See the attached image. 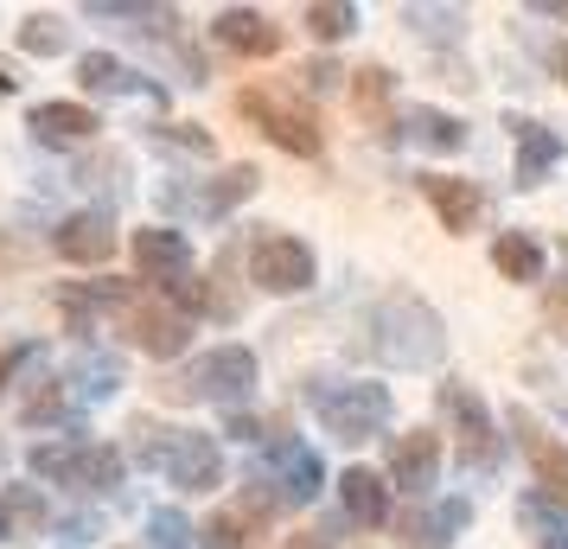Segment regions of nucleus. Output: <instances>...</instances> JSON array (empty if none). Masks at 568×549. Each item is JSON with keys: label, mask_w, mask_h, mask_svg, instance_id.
Masks as SVG:
<instances>
[{"label": "nucleus", "mask_w": 568, "mask_h": 549, "mask_svg": "<svg viewBox=\"0 0 568 549\" xmlns=\"http://www.w3.org/2000/svg\"><path fill=\"white\" fill-rule=\"evenodd\" d=\"M129 460H141V472H160L180 492H217L224 486V447L205 428H173V421L134 416L129 421Z\"/></svg>", "instance_id": "nucleus-1"}, {"label": "nucleus", "mask_w": 568, "mask_h": 549, "mask_svg": "<svg viewBox=\"0 0 568 549\" xmlns=\"http://www.w3.org/2000/svg\"><path fill=\"white\" fill-rule=\"evenodd\" d=\"M371 358H384L389 370H435L440 358H447V326H440V314L422 301L415 288H396L384 294L377 307H371Z\"/></svg>", "instance_id": "nucleus-2"}, {"label": "nucleus", "mask_w": 568, "mask_h": 549, "mask_svg": "<svg viewBox=\"0 0 568 549\" xmlns=\"http://www.w3.org/2000/svg\"><path fill=\"white\" fill-rule=\"evenodd\" d=\"M301 396H307V409L320 416V428L345 447L377 441V435H389V421H396V396L384 384H371V377H307Z\"/></svg>", "instance_id": "nucleus-3"}, {"label": "nucleus", "mask_w": 568, "mask_h": 549, "mask_svg": "<svg viewBox=\"0 0 568 549\" xmlns=\"http://www.w3.org/2000/svg\"><path fill=\"white\" fill-rule=\"evenodd\" d=\"M256 384H262V365H256L250 345H211V352H199L180 377H166V396H173V403H217V409L231 416V409H243V403L256 396Z\"/></svg>", "instance_id": "nucleus-4"}, {"label": "nucleus", "mask_w": 568, "mask_h": 549, "mask_svg": "<svg viewBox=\"0 0 568 549\" xmlns=\"http://www.w3.org/2000/svg\"><path fill=\"white\" fill-rule=\"evenodd\" d=\"M236 115H250L282 154L294 160H320V148H326V134H320V122H313L307 103H294L287 90H262V83H250L243 96H236Z\"/></svg>", "instance_id": "nucleus-5"}, {"label": "nucleus", "mask_w": 568, "mask_h": 549, "mask_svg": "<svg viewBox=\"0 0 568 549\" xmlns=\"http://www.w3.org/2000/svg\"><path fill=\"white\" fill-rule=\"evenodd\" d=\"M440 409L454 421V447H460V467L466 472H498L505 467V435H498V421L486 416V396L473 390V384H440Z\"/></svg>", "instance_id": "nucleus-6"}, {"label": "nucleus", "mask_w": 568, "mask_h": 549, "mask_svg": "<svg viewBox=\"0 0 568 549\" xmlns=\"http://www.w3.org/2000/svg\"><path fill=\"white\" fill-rule=\"evenodd\" d=\"M250 479H256L275 505H313V498L326 492V460H320L307 441L282 435V441L262 447V472H250Z\"/></svg>", "instance_id": "nucleus-7"}, {"label": "nucleus", "mask_w": 568, "mask_h": 549, "mask_svg": "<svg viewBox=\"0 0 568 549\" xmlns=\"http://www.w3.org/2000/svg\"><path fill=\"white\" fill-rule=\"evenodd\" d=\"M313 275H320V256H313L301 236L262 231L256 243H250V282H256L262 294H307Z\"/></svg>", "instance_id": "nucleus-8"}, {"label": "nucleus", "mask_w": 568, "mask_h": 549, "mask_svg": "<svg viewBox=\"0 0 568 549\" xmlns=\"http://www.w3.org/2000/svg\"><path fill=\"white\" fill-rule=\"evenodd\" d=\"M134 301H141V288H134V282H115V275H97V282H58V314H64V333H78V339H90L97 319H109V314L129 319Z\"/></svg>", "instance_id": "nucleus-9"}, {"label": "nucleus", "mask_w": 568, "mask_h": 549, "mask_svg": "<svg viewBox=\"0 0 568 549\" xmlns=\"http://www.w3.org/2000/svg\"><path fill=\"white\" fill-rule=\"evenodd\" d=\"M122 333H129L134 352H148L154 365H173V358H185L192 352V319L180 314V307H166V301H134V314L122 319Z\"/></svg>", "instance_id": "nucleus-10"}, {"label": "nucleus", "mask_w": 568, "mask_h": 549, "mask_svg": "<svg viewBox=\"0 0 568 549\" xmlns=\"http://www.w3.org/2000/svg\"><path fill=\"white\" fill-rule=\"evenodd\" d=\"M115 217H109V205H83V211H64L52 231V250L71 268H103L109 256H115Z\"/></svg>", "instance_id": "nucleus-11"}, {"label": "nucleus", "mask_w": 568, "mask_h": 549, "mask_svg": "<svg viewBox=\"0 0 568 549\" xmlns=\"http://www.w3.org/2000/svg\"><path fill=\"white\" fill-rule=\"evenodd\" d=\"M256 185H262V173L243 160V166H224L217 180H205V185H192V192H180V185H166L160 199L166 205H180V211H192V217H205V224H224L243 199H256Z\"/></svg>", "instance_id": "nucleus-12"}, {"label": "nucleus", "mask_w": 568, "mask_h": 549, "mask_svg": "<svg viewBox=\"0 0 568 549\" xmlns=\"http://www.w3.org/2000/svg\"><path fill=\"white\" fill-rule=\"evenodd\" d=\"M505 428H511V441L530 454V472H537L542 498H556V505L568 511V447L556 441V435H549L530 409H511V416H505Z\"/></svg>", "instance_id": "nucleus-13"}, {"label": "nucleus", "mask_w": 568, "mask_h": 549, "mask_svg": "<svg viewBox=\"0 0 568 549\" xmlns=\"http://www.w3.org/2000/svg\"><path fill=\"white\" fill-rule=\"evenodd\" d=\"M129 250H134L141 282H154V288H173L180 275H192V236L173 231V224H141L129 236Z\"/></svg>", "instance_id": "nucleus-14"}, {"label": "nucleus", "mask_w": 568, "mask_h": 549, "mask_svg": "<svg viewBox=\"0 0 568 549\" xmlns=\"http://www.w3.org/2000/svg\"><path fill=\"white\" fill-rule=\"evenodd\" d=\"M78 83H83V96H103V103H115V96H134V103L166 109V90H160L154 78H141L134 64H122L115 52H83V58H78Z\"/></svg>", "instance_id": "nucleus-15"}, {"label": "nucleus", "mask_w": 568, "mask_h": 549, "mask_svg": "<svg viewBox=\"0 0 568 549\" xmlns=\"http://www.w3.org/2000/svg\"><path fill=\"white\" fill-rule=\"evenodd\" d=\"M52 530V498L39 479H7L0 486V543H39Z\"/></svg>", "instance_id": "nucleus-16"}, {"label": "nucleus", "mask_w": 568, "mask_h": 549, "mask_svg": "<svg viewBox=\"0 0 568 549\" xmlns=\"http://www.w3.org/2000/svg\"><path fill=\"white\" fill-rule=\"evenodd\" d=\"M440 479V435L428 428H409V435H396L389 441V486L409 498H428Z\"/></svg>", "instance_id": "nucleus-17"}, {"label": "nucleus", "mask_w": 568, "mask_h": 549, "mask_svg": "<svg viewBox=\"0 0 568 549\" xmlns=\"http://www.w3.org/2000/svg\"><path fill=\"white\" fill-rule=\"evenodd\" d=\"M27 134L39 148H90L103 134V115L90 103H32L27 109Z\"/></svg>", "instance_id": "nucleus-18"}, {"label": "nucleus", "mask_w": 568, "mask_h": 549, "mask_svg": "<svg viewBox=\"0 0 568 549\" xmlns=\"http://www.w3.org/2000/svg\"><path fill=\"white\" fill-rule=\"evenodd\" d=\"M211 39H217L224 52H236V58H275L287 32L275 27L262 7H224V13L211 20Z\"/></svg>", "instance_id": "nucleus-19"}, {"label": "nucleus", "mask_w": 568, "mask_h": 549, "mask_svg": "<svg viewBox=\"0 0 568 549\" xmlns=\"http://www.w3.org/2000/svg\"><path fill=\"white\" fill-rule=\"evenodd\" d=\"M422 199L435 205L440 231H454V236L479 231V217H486V192L473 180H454V173H422Z\"/></svg>", "instance_id": "nucleus-20"}, {"label": "nucleus", "mask_w": 568, "mask_h": 549, "mask_svg": "<svg viewBox=\"0 0 568 549\" xmlns=\"http://www.w3.org/2000/svg\"><path fill=\"white\" fill-rule=\"evenodd\" d=\"M90 435L83 428H64V435H52V441H32L27 447V472L39 479V486H71L78 492V472L83 460H90Z\"/></svg>", "instance_id": "nucleus-21"}, {"label": "nucleus", "mask_w": 568, "mask_h": 549, "mask_svg": "<svg viewBox=\"0 0 568 549\" xmlns=\"http://www.w3.org/2000/svg\"><path fill=\"white\" fill-rule=\"evenodd\" d=\"M64 390H71V403H78V409L109 403V396L122 390V358H115V352H103V345H83L78 358H71V370H64Z\"/></svg>", "instance_id": "nucleus-22"}, {"label": "nucleus", "mask_w": 568, "mask_h": 549, "mask_svg": "<svg viewBox=\"0 0 568 549\" xmlns=\"http://www.w3.org/2000/svg\"><path fill=\"white\" fill-rule=\"evenodd\" d=\"M505 129H511V148H517V185H542L549 180V166L562 160V134L542 129V122H530V115H511Z\"/></svg>", "instance_id": "nucleus-23"}, {"label": "nucleus", "mask_w": 568, "mask_h": 549, "mask_svg": "<svg viewBox=\"0 0 568 549\" xmlns=\"http://www.w3.org/2000/svg\"><path fill=\"white\" fill-rule=\"evenodd\" d=\"M338 505H345V518L364 523V530H377L389 523V479L371 467H345L338 472Z\"/></svg>", "instance_id": "nucleus-24"}, {"label": "nucleus", "mask_w": 568, "mask_h": 549, "mask_svg": "<svg viewBox=\"0 0 568 549\" xmlns=\"http://www.w3.org/2000/svg\"><path fill=\"white\" fill-rule=\"evenodd\" d=\"M396 134H403L409 148H422V154H460V148H466V122H460V115L428 109V103H415L409 115L396 122Z\"/></svg>", "instance_id": "nucleus-25"}, {"label": "nucleus", "mask_w": 568, "mask_h": 549, "mask_svg": "<svg viewBox=\"0 0 568 549\" xmlns=\"http://www.w3.org/2000/svg\"><path fill=\"white\" fill-rule=\"evenodd\" d=\"M491 268H498L505 282H542L549 256H542V243L530 231H505L498 243H491Z\"/></svg>", "instance_id": "nucleus-26"}, {"label": "nucleus", "mask_w": 568, "mask_h": 549, "mask_svg": "<svg viewBox=\"0 0 568 549\" xmlns=\"http://www.w3.org/2000/svg\"><path fill=\"white\" fill-rule=\"evenodd\" d=\"M466 523H473V505H466V498H440L428 518L403 523V530L415 537V549H454V537H460Z\"/></svg>", "instance_id": "nucleus-27"}, {"label": "nucleus", "mask_w": 568, "mask_h": 549, "mask_svg": "<svg viewBox=\"0 0 568 549\" xmlns=\"http://www.w3.org/2000/svg\"><path fill=\"white\" fill-rule=\"evenodd\" d=\"M256 530H262V518L250 505H224V511H211V518L199 523V543L205 549H250Z\"/></svg>", "instance_id": "nucleus-28"}, {"label": "nucleus", "mask_w": 568, "mask_h": 549, "mask_svg": "<svg viewBox=\"0 0 568 549\" xmlns=\"http://www.w3.org/2000/svg\"><path fill=\"white\" fill-rule=\"evenodd\" d=\"M122 479H129V454H122L115 441H97L90 460H83V472H78V492L83 498H109V492H122Z\"/></svg>", "instance_id": "nucleus-29"}, {"label": "nucleus", "mask_w": 568, "mask_h": 549, "mask_svg": "<svg viewBox=\"0 0 568 549\" xmlns=\"http://www.w3.org/2000/svg\"><path fill=\"white\" fill-rule=\"evenodd\" d=\"M301 27H307L320 45H338V39L358 32V7H352V0H307V7H301Z\"/></svg>", "instance_id": "nucleus-30"}, {"label": "nucleus", "mask_w": 568, "mask_h": 549, "mask_svg": "<svg viewBox=\"0 0 568 549\" xmlns=\"http://www.w3.org/2000/svg\"><path fill=\"white\" fill-rule=\"evenodd\" d=\"M389 96H396V71H389V64H364V71H352V103H358L364 122H384Z\"/></svg>", "instance_id": "nucleus-31"}, {"label": "nucleus", "mask_w": 568, "mask_h": 549, "mask_svg": "<svg viewBox=\"0 0 568 549\" xmlns=\"http://www.w3.org/2000/svg\"><path fill=\"white\" fill-rule=\"evenodd\" d=\"M20 52L27 58H64L71 52V27H64V13H27V20H20Z\"/></svg>", "instance_id": "nucleus-32"}, {"label": "nucleus", "mask_w": 568, "mask_h": 549, "mask_svg": "<svg viewBox=\"0 0 568 549\" xmlns=\"http://www.w3.org/2000/svg\"><path fill=\"white\" fill-rule=\"evenodd\" d=\"M148 148L180 154V160H211V154H217V141H211L199 122H154V129H148Z\"/></svg>", "instance_id": "nucleus-33"}, {"label": "nucleus", "mask_w": 568, "mask_h": 549, "mask_svg": "<svg viewBox=\"0 0 568 549\" xmlns=\"http://www.w3.org/2000/svg\"><path fill=\"white\" fill-rule=\"evenodd\" d=\"M403 27L422 32V39H435V45H447V39L466 32V13L460 7H403Z\"/></svg>", "instance_id": "nucleus-34"}, {"label": "nucleus", "mask_w": 568, "mask_h": 549, "mask_svg": "<svg viewBox=\"0 0 568 549\" xmlns=\"http://www.w3.org/2000/svg\"><path fill=\"white\" fill-rule=\"evenodd\" d=\"M148 543L154 549H192L199 543V523L185 518L180 505H160V511H148Z\"/></svg>", "instance_id": "nucleus-35"}, {"label": "nucleus", "mask_w": 568, "mask_h": 549, "mask_svg": "<svg viewBox=\"0 0 568 549\" xmlns=\"http://www.w3.org/2000/svg\"><path fill=\"white\" fill-rule=\"evenodd\" d=\"M39 365H45V345L39 339H20L0 352V403L20 390V377H39Z\"/></svg>", "instance_id": "nucleus-36"}, {"label": "nucleus", "mask_w": 568, "mask_h": 549, "mask_svg": "<svg viewBox=\"0 0 568 549\" xmlns=\"http://www.w3.org/2000/svg\"><path fill=\"white\" fill-rule=\"evenodd\" d=\"M517 518L530 523V530H537L542 543H549V537H562L568 523H562V505H556V498H524V505H517Z\"/></svg>", "instance_id": "nucleus-37"}, {"label": "nucleus", "mask_w": 568, "mask_h": 549, "mask_svg": "<svg viewBox=\"0 0 568 549\" xmlns=\"http://www.w3.org/2000/svg\"><path fill=\"white\" fill-rule=\"evenodd\" d=\"M97 537H103V518L97 511H71V518L58 523V543L64 549H83V543H97Z\"/></svg>", "instance_id": "nucleus-38"}, {"label": "nucleus", "mask_w": 568, "mask_h": 549, "mask_svg": "<svg viewBox=\"0 0 568 549\" xmlns=\"http://www.w3.org/2000/svg\"><path fill=\"white\" fill-rule=\"evenodd\" d=\"M224 435H231V441H250V447H268V428H262V416H250V409H231V416H224Z\"/></svg>", "instance_id": "nucleus-39"}, {"label": "nucleus", "mask_w": 568, "mask_h": 549, "mask_svg": "<svg viewBox=\"0 0 568 549\" xmlns=\"http://www.w3.org/2000/svg\"><path fill=\"white\" fill-rule=\"evenodd\" d=\"M338 78H345V71H338L333 58H313L307 71H301V90H313V96H326V90H338Z\"/></svg>", "instance_id": "nucleus-40"}, {"label": "nucleus", "mask_w": 568, "mask_h": 549, "mask_svg": "<svg viewBox=\"0 0 568 549\" xmlns=\"http://www.w3.org/2000/svg\"><path fill=\"white\" fill-rule=\"evenodd\" d=\"M542 307H549V319L568 333V282H562V288H549V301H542Z\"/></svg>", "instance_id": "nucleus-41"}, {"label": "nucleus", "mask_w": 568, "mask_h": 549, "mask_svg": "<svg viewBox=\"0 0 568 549\" xmlns=\"http://www.w3.org/2000/svg\"><path fill=\"white\" fill-rule=\"evenodd\" d=\"M542 58H549V71H556V78L568 83V39H556V45H549V52H542Z\"/></svg>", "instance_id": "nucleus-42"}, {"label": "nucleus", "mask_w": 568, "mask_h": 549, "mask_svg": "<svg viewBox=\"0 0 568 549\" xmlns=\"http://www.w3.org/2000/svg\"><path fill=\"white\" fill-rule=\"evenodd\" d=\"M13 90H20V71H13V58H0V103H7Z\"/></svg>", "instance_id": "nucleus-43"}, {"label": "nucleus", "mask_w": 568, "mask_h": 549, "mask_svg": "<svg viewBox=\"0 0 568 549\" xmlns=\"http://www.w3.org/2000/svg\"><path fill=\"white\" fill-rule=\"evenodd\" d=\"M537 13L542 20H568V0H537Z\"/></svg>", "instance_id": "nucleus-44"}, {"label": "nucleus", "mask_w": 568, "mask_h": 549, "mask_svg": "<svg viewBox=\"0 0 568 549\" xmlns=\"http://www.w3.org/2000/svg\"><path fill=\"white\" fill-rule=\"evenodd\" d=\"M282 549H333V543H326V537H287Z\"/></svg>", "instance_id": "nucleus-45"}, {"label": "nucleus", "mask_w": 568, "mask_h": 549, "mask_svg": "<svg viewBox=\"0 0 568 549\" xmlns=\"http://www.w3.org/2000/svg\"><path fill=\"white\" fill-rule=\"evenodd\" d=\"M542 549H568V530H562V537H549V543H542Z\"/></svg>", "instance_id": "nucleus-46"}, {"label": "nucleus", "mask_w": 568, "mask_h": 549, "mask_svg": "<svg viewBox=\"0 0 568 549\" xmlns=\"http://www.w3.org/2000/svg\"><path fill=\"white\" fill-rule=\"evenodd\" d=\"M562 256H568V243H562Z\"/></svg>", "instance_id": "nucleus-47"}]
</instances>
